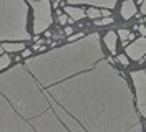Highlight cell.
I'll return each instance as SVG.
<instances>
[{
	"label": "cell",
	"mask_w": 146,
	"mask_h": 132,
	"mask_svg": "<svg viewBox=\"0 0 146 132\" xmlns=\"http://www.w3.org/2000/svg\"><path fill=\"white\" fill-rule=\"evenodd\" d=\"M135 96L98 33L0 73V132H139Z\"/></svg>",
	"instance_id": "obj_1"
},
{
	"label": "cell",
	"mask_w": 146,
	"mask_h": 132,
	"mask_svg": "<svg viewBox=\"0 0 146 132\" xmlns=\"http://www.w3.org/2000/svg\"><path fill=\"white\" fill-rule=\"evenodd\" d=\"M25 0H0V40H30Z\"/></svg>",
	"instance_id": "obj_2"
},
{
	"label": "cell",
	"mask_w": 146,
	"mask_h": 132,
	"mask_svg": "<svg viewBox=\"0 0 146 132\" xmlns=\"http://www.w3.org/2000/svg\"><path fill=\"white\" fill-rule=\"evenodd\" d=\"M33 9V33L40 35L46 32L48 26H52L53 18H52V3L50 0H33L30 2Z\"/></svg>",
	"instance_id": "obj_3"
},
{
	"label": "cell",
	"mask_w": 146,
	"mask_h": 132,
	"mask_svg": "<svg viewBox=\"0 0 146 132\" xmlns=\"http://www.w3.org/2000/svg\"><path fill=\"white\" fill-rule=\"evenodd\" d=\"M131 79L136 89V109L138 112L146 117V73L145 70L133 71L131 73Z\"/></svg>",
	"instance_id": "obj_4"
},
{
	"label": "cell",
	"mask_w": 146,
	"mask_h": 132,
	"mask_svg": "<svg viewBox=\"0 0 146 132\" xmlns=\"http://www.w3.org/2000/svg\"><path fill=\"white\" fill-rule=\"evenodd\" d=\"M125 53H126L131 60H135V61L143 60V56H145V53H146V36L139 38V40L135 38V41L131 45L125 46Z\"/></svg>",
	"instance_id": "obj_5"
},
{
	"label": "cell",
	"mask_w": 146,
	"mask_h": 132,
	"mask_svg": "<svg viewBox=\"0 0 146 132\" xmlns=\"http://www.w3.org/2000/svg\"><path fill=\"white\" fill-rule=\"evenodd\" d=\"M70 5H76V3H82V5H91V7H103V9H115L116 5V0H66Z\"/></svg>",
	"instance_id": "obj_6"
},
{
	"label": "cell",
	"mask_w": 146,
	"mask_h": 132,
	"mask_svg": "<svg viewBox=\"0 0 146 132\" xmlns=\"http://www.w3.org/2000/svg\"><path fill=\"white\" fill-rule=\"evenodd\" d=\"M65 13H68V23H73V22H78V20H82V18L86 17V12L82 9H75L72 5H68V7H65L63 10Z\"/></svg>",
	"instance_id": "obj_7"
},
{
	"label": "cell",
	"mask_w": 146,
	"mask_h": 132,
	"mask_svg": "<svg viewBox=\"0 0 146 132\" xmlns=\"http://www.w3.org/2000/svg\"><path fill=\"white\" fill-rule=\"evenodd\" d=\"M136 15V5L133 0H125L123 5H121V17L125 20H129L131 17Z\"/></svg>",
	"instance_id": "obj_8"
},
{
	"label": "cell",
	"mask_w": 146,
	"mask_h": 132,
	"mask_svg": "<svg viewBox=\"0 0 146 132\" xmlns=\"http://www.w3.org/2000/svg\"><path fill=\"white\" fill-rule=\"evenodd\" d=\"M3 51L7 53H13V51H23L25 50V43L23 41H5L2 45Z\"/></svg>",
	"instance_id": "obj_9"
},
{
	"label": "cell",
	"mask_w": 146,
	"mask_h": 132,
	"mask_svg": "<svg viewBox=\"0 0 146 132\" xmlns=\"http://www.w3.org/2000/svg\"><path fill=\"white\" fill-rule=\"evenodd\" d=\"M105 43H106V48L110 50V53H116V33L108 32L105 35Z\"/></svg>",
	"instance_id": "obj_10"
},
{
	"label": "cell",
	"mask_w": 146,
	"mask_h": 132,
	"mask_svg": "<svg viewBox=\"0 0 146 132\" xmlns=\"http://www.w3.org/2000/svg\"><path fill=\"white\" fill-rule=\"evenodd\" d=\"M10 61H12V58H10L7 53L0 55V70H5V68L10 64Z\"/></svg>",
	"instance_id": "obj_11"
},
{
	"label": "cell",
	"mask_w": 146,
	"mask_h": 132,
	"mask_svg": "<svg viewBox=\"0 0 146 132\" xmlns=\"http://www.w3.org/2000/svg\"><path fill=\"white\" fill-rule=\"evenodd\" d=\"M86 15H88L90 18H93V20H98V18L101 17V12H100V10H96L95 7H91V9H88Z\"/></svg>",
	"instance_id": "obj_12"
},
{
	"label": "cell",
	"mask_w": 146,
	"mask_h": 132,
	"mask_svg": "<svg viewBox=\"0 0 146 132\" xmlns=\"http://www.w3.org/2000/svg\"><path fill=\"white\" fill-rule=\"evenodd\" d=\"M110 23H113V18H111V17H105V18H101V20H96V22H95V25H96V26L110 25Z\"/></svg>",
	"instance_id": "obj_13"
},
{
	"label": "cell",
	"mask_w": 146,
	"mask_h": 132,
	"mask_svg": "<svg viewBox=\"0 0 146 132\" xmlns=\"http://www.w3.org/2000/svg\"><path fill=\"white\" fill-rule=\"evenodd\" d=\"M128 35H129V32H128V30H119L118 33H116V36H119V38H121V41H123V43H125V46H126V43H128Z\"/></svg>",
	"instance_id": "obj_14"
},
{
	"label": "cell",
	"mask_w": 146,
	"mask_h": 132,
	"mask_svg": "<svg viewBox=\"0 0 146 132\" xmlns=\"http://www.w3.org/2000/svg\"><path fill=\"white\" fill-rule=\"evenodd\" d=\"M116 61H118L119 64H123V66H128V64H129V60H128L125 55H119L118 58H116Z\"/></svg>",
	"instance_id": "obj_15"
},
{
	"label": "cell",
	"mask_w": 146,
	"mask_h": 132,
	"mask_svg": "<svg viewBox=\"0 0 146 132\" xmlns=\"http://www.w3.org/2000/svg\"><path fill=\"white\" fill-rule=\"evenodd\" d=\"M82 36H85V33H82V32H80V33H75V35L72 33V35L68 36V41H76V40H80Z\"/></svg>",
	"instance_id": "obj_16"
},
{
	"label": "cell",
	"mask_w": 146,
	"mask_h": 132,
	"mask_svg": "<svg viewBox=\"0 0 146 132\" xmlns=\"http://www.w3.org/2000/svg\"><path fill=\"white\" fill-rule=\"evenodd\" d=\"M58 22H60L62 25H66V23H68V17H66L65 13H62V15H58Z\"/></svg>",
	"instance_id": "obj_17"
},
{
	"label": "cell",
	"mask_w": 146,
	"mask_h": 132,
	"mask_svg": "<svg viewBox=\"0 0 146 132\" xmlns=\"http://www.w3.org/2000/svg\"><path fill=\"white\" fill-rule=\"evenodd\" d=\"M135 28H136V30H139V33H141L143 36H146V26H143V25H136Z\"/></svg>",
	"instance_id": "obj_18"
},
{
	"label": "cell",
	"mask_w": 146,
	"mask_h": 132,
	"mask_svg": "<svg viewBox=\"0 0 146 132\" xmlns=\"http://www.w3.org/2000/svg\"><path fill=\"white\" fill-rule=\"evenodd\" d=\"M72 33H73V28H72V26H65V35L70 36Z\"/></svg>",
	"instance_id": "obj_19"
},
{
	"label": "cell",
	"mask_w": 146,
	"mask_h": 132,
	"mask_svg": "<svg viewBox=\"0 0 146 132\" xmlns=\"http://www.w3.org/2000/svg\"><path fill=\"white\" fill-rule=\"evenodd\" d=\"M30 55H32V51H30V50H27V48H25V50H23V53H22V56H23V58H28Z\"/></svg>",
	"instance_id": "obj_20"
},
{
	"label": "cell",
	"mask_w": 146,
	"mask_h": 132,
	"mask_svg": "<svg viewBox=\"0 0 146 132\" xmlns=\"http://www.w3.org/2000/svg\"><path fill=\"white\" fill-rule=\"evenodd\" d=\"M141 13H146V0L141 2Z\"/></svg>",
	"instance_id": "obj_21"
},
{
	"label": "cell",
	"mask_w": 146,
	"mask_h": 132,
	"mask_svg": "<svg viewBox=\"0 0 146 132\" xmlns=\"http://www.w3.org/2000/svg\"><path fill=\"white\" fill-rule=\"evenodd\" d=\"M101 15H103V17H110V10L108 9H103V10H101Z\"/></svg>",
	"instance_id": "obj_22"
},
{
	"label": "cell",
	"mask_w": 146,
	"mask_h": 132,
	"mask_svg": "<svg viewBox=\"0 0 146 132\" xmlns=\"http://www.w3.org/2000/svg\"><path fill=\"white\" fill-rule=\"evenodd\" d=\"M129 40H135V35H133V33H129V35H128V41H129Z\"/></svg>",
	"instance_id": "obj_23"
},
{
	"label": "cell",
	"mask_w": 146,
	"mask_h": 132,
	"mask_svg": "<svg viewBox=\"0 0 146 132\" xmlns=\"http://www.w3.org/2000/svg\"><path fill=\"white\" fill-rule=\"evenodd\" d=\"M2 51H3V48H2V46H0V55H2Z\"/></svg>",
	"instance_id": "obj_24"
},
{
	"label": "cell",
	"mask_w": 146,
	"mask_h": 132,
	"mask_svg": "<svg viewBox=\"0 0 146 132\" xmlns=\"http://www.w3.org/2000/svg\"><path fill=\"white\" fill-rule=\"evenodd\" d=\"M55 2H60V3H62V0H55Z\"/></svg>",
	"instance_id": "obj_25"
},
{
	"label": "cell",
	"mask_w": 146,
	"mask_h": 132,
	"mask_svg": "<svg viewBox=\"0 0 146 132\" xmlns=\"http://www.w3.org/2000/svg\"><path fill=\"white\" fill-rule=\"evenodd\" d=\"M136 2H138V3H139V2H143V0H136Z\"/></svg>",
	"instance_id": "obj_26"
},
{
	"label": "cell",
	"mask_w": 146,
	"mask_h": 132,
	"mask_svg": "<svg viewBox=\"0 0 146 132\" xmlns=\"http://www.w3.org/2000/svg\"><path fill=\"white\" fill-rule=\"evenodd\" d=\"M143 129H145V131H146V125H143Z\"/></svg>",
	"instance_id": "obj_27"
},
{
	"label": "cell",
	"mask_w": 146,
	"mask_h": 132,
	"mask_svg": "<svg viewBox=\"0 0 146 132\" xmlns=\"http://www.w3.org/2000/svg\"><path fill=\"white\" fill-rule=\"evenodd\" d=\"M30 2H33V0H28V3H30Z\"/></svg>",
	"instance_id": "obj_28"
},
{
	"label": "cell",
	"mask_w": 146,
	"mask_h": 132,
	"mask_svg": "<svg viewBox=\"0 0 146 132\" xmlns=\"http://www.w3.org/2000/svg\"><path fill=\"white\" fill-rule=\"evenodd\" d=\"M145 73H146V70H145Z\"/></svg>",
	"instance_id": "obj_29"
}]
</instances>
